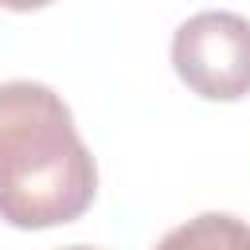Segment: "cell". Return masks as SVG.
<instances>
[{"mask_svg":"<svg viewBox=\"0 0 250 250\" xmlns=\"http://www.w3.org/2000/svg\"><path fill=\"white\" fill-rule=\"evenodd\" d=\"M98 195V164L70 105L43 82H0V219L20 230L74 223Z\"/></svg>","mask_w":250,"mask_h":250,"instance_id":"1","label":"cell"},{"mask_svg":"<svg viewBox=\"0 0 250 250\" xmlns=\"http://www.w3.org/2000/svg\"><path fill=\"white\" fill-rule=\"evenodd\" d=\"M180 82L207 102L250 94V20L238 12H195L172 35Z\"/></svg>","mask_w":250,"mask_h":250,"instance_id":"2","label":"cell"},{"mask_svg":"<svg viewBox=\"0 0 250 250\" xmlns=\"http://www.w3.org/2000/svg\"><path fill=\"white\" fill-rule=\"evenodd\" d=\"M152 250H250V223L227 211H203L172 227Z\"/></svg>","mask_w":250,"mask_h":250,"instance_id":"3","label":"cell"},{"mask_svg":"<svg viewBox=\"0 0 250 250\" xmlns=\"http://www.w3.org/2000/svg\"><path fill=\"white\" fill-rule=\"evenodd\" d=\"M47 4H55V0H0V8H8V12H35Z\"/></svg>","mask_w":250,"mask_h":250,"instance_id":"4","label":"cell"},{"mask_svg":"<svg viewBox=\"0 0 250 250\" xmlns=\"http://www.w3.org/2000/svg\"><path fill=\"white\" fill-rule=\"evenodd\" d=\"M62 250H98V246H62Z\"/></svg>","mask_w":250,"mask_h":250,"instance_id":"5","label":"cell"}]
</instances>
